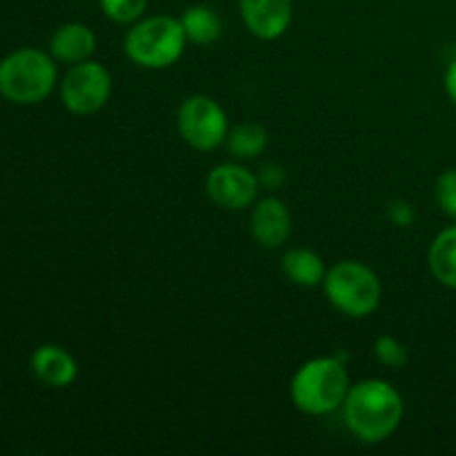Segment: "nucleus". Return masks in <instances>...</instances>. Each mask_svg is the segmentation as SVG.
<instances>
[{
  "mask_svg": "<svg viewBox=\"0 0 456 456\" xmlns=\"http://www.w3.org/2000/svg\"><path fill=\"white\" fill-rule=\"evenodd\" d=\"M258 176H254L248 167L239 163H221L208 174L205 178V190L208 196L223 209L249 208L256 200L258 194Z\"/></svg>",
  "mask_w": 456,
  "mask_h": 456,
  "instance_id": "nucleus-8",
  "label": "nucleus"
},
{
  "mask_svg": "<svg viewBox=\"0 0 456 456\" xmlns=\"http://www.w3.org/2000/svg\"><path fill=\"white\" fill-rule=\"evenodd\" d=\"M405 403L401 392L383 379H365L350 386L343 401V421L361 444H383L399 430Z\"/></svg>",
  "mask_w": 456,
  "mask_h": 456,
  "instance_id": "nucleus-1",
  "label": "nucleus"
},
{
  "mask_svg": "<svg viewBox=\"0 0 456 456\" xmlns=\"http://www.w3.org/2000/svg\"><path fill=\"white\" fill-rule=\"evenodd\" d=\"M444 87H445V94H448V98L452 101V105L456 107V58H452L450 65L445 67Z\"/></svg>",
  "mask_w": 456,
  "mask_h": 456,
  "instance_id": "nucleus-22",
  "label": "nucleus"
},
{
  "mask_svg": "<svg viewBox=\"0 0 456 456\" xmlns=\"http://www.w3.org/2000/svg\"><path fill=\"white\" fill-rule=\"evenodd\" d=\"M56 83V58L43 49L22 47L0 61V96L13 105H38Z\"/></svg>",
  "mask_w": 456,
  "mask_h": 456,
  "instance_id": "nucleus-3",
  "label": "nucleus"
},
{
  "mask_svg": "<svg viewBox=\"0 0 456 456\" xmlns=\"http://www.w3.org/2000/svg\"><path fill=\"white\" fill-rule=\"evenodd\" d=\"M281 270L298 288H319L328 274L323 258L307 248L288 249L281 258Z\"/></svg>",
  "mask_w": 456,
  "mask_h": 456,
  "instance_id": "nucleus-13",
  "label": "nucleus"
},
{
  "mask_svg": "<svg viewBox=\"0 0 456 456\" xmlns=\"http://www.w3.org/2000/svg\"><path fill=\"white\" fill-rule=\"evenodd\" d=\"M111 96V76L98 61L76 62L61 80V101L76 116H92L107 105Z\"/></svg>",
  "mask_w": 456,
  "mask_h": 456,
  "instance_id": "nucleus-7",
  "label": "nucleus"
},
{
  "mask_svg": "<svg viewBox=\"0 0 456 456\" xmlns=\"http://www.w3.org/2000/svg\"><path fill=\"white\" fill-rule=\"evenodd\" d=\"M249 225H252V236L261 248L279 249L281 245L288 243L292 234V214L283 200L267 196L254 205Z\"/></svg>",
  "mask_w": 456,
  "mask_h": 456,
  "instance_id": "nucleus-10",
  "label": "nucleus"
},
{
  "mask_svg": "<svg viewBox=\"0 0 456 456\" xmlns=\"http://www.w3.org/2000/svg\"><path fill=\"white\" fill-rule=\"evenodd\" d=\"M243 25L261 40H276L289 29L294 0H239Z\"/></svg>",
  "mask_w": 456,
  "mask_h": 456,
  "instance_id": "nucleus-9",
  "label": "nucleus"
},
{
  "mask_svg": "<svg viewBox=\"0 0 456 456\" xmlns=\"http://www.w3.org/2000/svg\"><path fill=\"white\" fill-rule=\"evenodd\" d=\"M190 43L181 18L159 13L134 22L123 40L129 61L145 69H167L181 61L185 45Z\"/></svg>",
  "mask_w": 456,
  "mask_h": 456,
  "instance_id": "nucleus-4",
  "label": "nucleus"
},
{
  "mask_svg": "<svg viewBox=\"0 0 456 456\" xmlns=\"http://www.w3.org/2000/svg\"><path fill=\"white\" fill-rule=\"evenodd\" d=\"M31 372L49 387H69L78 377L76 359L61 346L45 343L31 354Z\"/></svg>",
  "mask_w": 456,
  "mask_h": 456,
  "instance_id": "nucleus-11",
  "label": "nucleus"
},
{
  "mask_svg": "<svg viewBox=\"0 0 456 456\" xmlns=\"http://www.w3.org/2000/svg\"><path fill=\"white\" fill-rule=\"evenodd\" d=\"M374 354L387 368H403L408 363L410 354L408 347L399 341V338L390 337V334H381V337L374 341Z\"/></svg>",
  "mask_w": 456,
  "mask_h": 456,
  "instance_id": "nucleus-19",
  "label": "nucleus"
},
{
  "mask_svg": "<svg viewBox=\"0 0 456 456\" xmlns=\"http://www.w3.org/2000/svg\"><path fill=\"white\" fill-rule=\"evenodd\" d=\"M323 292L341 314L365 319L377 312L383 288L372 267L361 261H341L325 274Z\"/></svg>",
  "mask_w": 456,
  "mask_h": 456,
  "instance_id": "nucleus-5",
  "label": "nucleus"
},
{
  "mask_svg": "<svg viewBox=\"0 0 456 456\" xmlns=\"http://www.w3.org/2000/svg\"><path fill=\"white\" fill-rule=\"evenodd\" d=\"M225 142L236 159H256L267 145V132L256 123H240L230 129Z\"/></svg>",
  "mask_w": 456,
  "mask_h": 456,
  "instance_id": "nucleus-16",
  "label": "nucleus"
},
{
  "mask_svg": "<svg viewBox=\"0 0 456 456\" xmlns=\"http://www.w3.org/2000/svg\"><path fill=\"white\" fill-rule=\"evenodd\" d=\"M285 181V169L276 163H267L258 174V183L267 187H276Z\"/></svg>",
  "mask_w": 456,
  "mask_h": 456,
  "instance_id": "nucleus-21",
  "label": "nucleus"
},
{
  "mask_svg": "<svg viewBox=\"0 0 456 456\" xmlns=\"http://www.w3.org/2000/svg\"><path fill=\"white\" fill-rule=\"evenodd\" d=\"M181 22L187 40L200 45V47L216 43L221 38L223 22L218 13L212 7H208V4H191V7H187L185 13L181 16Z\"/></svg>",
  "mask_w": 456,
  "mask_h": 456,
  "instance_id": "nucleus-15",
  "label": "nucleus"
},
{
  "mask_svg": "<svg viewBox=\"0 0 456 456\" xmlns=\"http://www.w3.org/2000/svg\"><path fill=\"white\" fill-rule=\"evenodd\" d=\"M101 12L118 25H134L147 9V0H98Z\"/></svg>",
  "mask_w": 456,
  "mask_h": 456,
  "instance_id": "nucleus-17",
  "label": "nucleus"
},
{
  "mask_svg": "<svg viewBox=\"0 0 456 456\" xmlns=\"http://www.w3.org/2000/svg\"><path fill=\"white\" fill-rule=\"evenodd\" d=\"M178 134L196 151H212L227 141V114L212 96L185 98L176 114Z\"/></svg>",
  "mask_w": 456,
  "mask_h": 456,
  "instance_id": "nucleus-6",
  "label": "nucleus"
},
{
  "mask_svg": "<svg viewBox=\"0 0 456 456\" xmlns=\"http://www.w3.org/2000/svg\"><path fill=\"white\" fill-rule=\"evenodd\" d=\"M428 265L441 285L456 289V225L445 227L432 239L428 249Z\"/></svg>",
  "mask_w": 456,
  "mask_h": 456,
  "instance_id": "nucleus-14",
  "label": "nucleus"
},
{
  "mask_svg": "<svg viewBox=\"0 0 456 456\" xmlns=\"http://www.w3.org/2000/svg\"><path fill=\"white\" fill-rule=\"evenodd\" d=\"M94 52H96V34L85 22H65L49 38V53L65 65L89 61Z\"/></svg>",
  "mask_w": 456,
  "mask_h": 456,
  "instance_id": "nucleus-12",
  "label": "nucleus"
},
{
  "mask_svg": "<svg viewBox=\"0 0 456 456\" xmlns=\"http://www.w3.org/2000/svg\"><path fill=\"white\" fill-rule=\"evenodd\" d=\"M387 216H390V221L395 223V225L410 227L414 223V218H417V214H414V208L408 200H392V203L387 205Z\"/></svg>",
  "mask_w": 456,
  "mask_h": 456,
  "instance_id": "nucleus-20",
  "label": "nucleus"
},
{
  "mask_svg": "<svg viewBox=\"0 0 456 456\" xmlns=\"http://www.w3.org/2000/svg\"><path fill=\"white\" fill-rule=\"evenodd\" d=\"M347 392H350V377L346 365L337 356H316L305 361L294 372L289 383V399L294 408L310 417H325L343 408Z\"/></svg>",
  "mask_w": 456,
  "mask_h": 456,
  "instance_id": "nucleus-2",
  "label": "nucleus"
},
{
  "mask_svg": "<svg viewBox=\"0 0 456 456\" xmlns=\"http://www.w3.org/2000/svg\"><path fill=\"white\" fill-rule=\"evenodd\" d=\"M435 200L441 212L456 221V167L444 169L435 181Z\"/></svg>",
  "mask_w": 456,
  "mask_h": 456,
  "instance_id": "nucleus-18",
  "label": "nucleus"
}]
</instances>
